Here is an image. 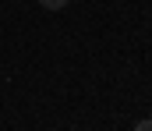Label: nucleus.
Here are the masks:
<instances>
[{"mask_svg": "<svg viewBox=\"0 0 152 131\" xmlns=\"http://www.w3.org/2000/svg\"><path fill=\"white\" fill-rule=\"evenodd\" d=\"M71 0H39V7H46V11H64Z\"/></svg>", "mask_w": 152, "mask_h": 131, "instance_id": "nucleus-1", "label": "nucleus"}, {"mask_svg": "<svg viewBox=\"0 0 152 131\" xmlns=\"http://www.w3.org/2000/svg\"><path fill=\"white\" fill-rule=\"evenodd\" d=\"M134 131H152V121H138V124H134Z\"/></svg>", "mask_w": 152, "mask_h": 131, "instance_id": "nucleus-2", "label": "nucleus"}]
</instances>
